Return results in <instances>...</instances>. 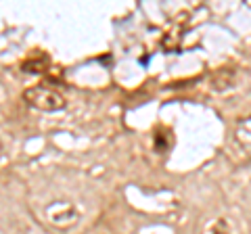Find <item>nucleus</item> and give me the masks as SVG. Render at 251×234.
<instances>
[{"instance_id": "1", "label": "nucleus", "mask_w": 251, "mask_h": 234, "mask_svg": "<svg viewBox=\"0 0 251 234\" xmlns=\"http://www.w3.org/2000/svg\"><path fill=\"white\" fill-rule=\"evenodd\" d=\"M23 100H25L29 107L38 109V111H46V113L61 111V109H65V105H67L65 96H63L59 90L49 88V86H31V88L23 92Z\"/></svg>"}, {"instance_id": "2", "label": "nucleus", "mask_w": 251, "mask_h": 234, "mask_svg": "<svg viewBox=\"0 0 251 234\" xmlns=\"http://www.w3.org/2000/svg\"><path fill=\"white\" fill-rule=\"evenodd\" d=\"M44 222L50 224L52 228L67 230V228H72V226H75L77 211L72 203H67V201L50 203V205L44 209Z\"/></svg>"}, {"instance_id": "5", "label": "nucleus", "mask_w": 251, "mask_h": 234, "mask_svg": "<svg viewBox=\"0 0 251 234\" xmlns=\"http://www.w3.org/2000/svg\"><path fill=\"white\" fill-rule=\"evenodd\" d=\"M0 155H2V144H0Z\"/></svg>"}, {"instance_id": "3", "label": "nucleus", "mask_w": 251, "mask_h": 234, "mask_svg": "<svg viewBox=\"0 0 251 234\" xmlns=\"http://www.w3.org/2000/svg\"><path fill=\"white\" fill-rule=\"evenodd\" d=\"M201 234H234V226L228 217H216V220L205 224Z\"/></svg>"}, {"instance_id": "4", "label": "nucleus", "mask_w": 251, "mask_h": 234, "mask_svg": "<svg viewBox=\"0 0 251 234\" xmlns=\"http://www.w3.org/2000/svg\"><path fill=\"white\" fill-rule=\"evenodd\" d=\"M237 140L241 142V146L251 155V117L243 119L237 128Z\"/></svg>"}]
</instances>
